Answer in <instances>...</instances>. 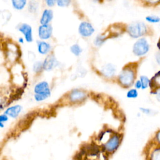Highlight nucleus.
Masks as SVG:
<instances>
[{
  "mask_svg": "<svg viewBox=\"0 0 160 160\" xmlns=\"http://www.w3.org/2000/svg\"><path fill=\"white\" fill-rule=\"evenodd\" d=\"M151 28L142 21L132 22L126 26V32L132 38H141L151 34Z\"/></svg>",
  "mask_w": 160,
  "mask_h": 160,
  "instance_id": "obj_1",
  "label": "nucleus"
},
{
  "mask_svg": "<svg viewBox=\"0 0 160 160\" xmlns=\"http://www.w3.org/2000/svg\"><path fill=\"white\" fill-rule=\"evenodd\" d=\"M132 65L133 64H129L124 66L119 74V82L124 87H129L131 86L134 81L136 72Z\"/></svg>",
  "mask_w": 160,
  "mask_h": 160,
  "instance_id": "obj_2",
  "label": "nucleus"
},
{
  "mask_svg": "<svg viewBox=\"0 0 160 160\" xmlns=\"http://www.w3.org/2000/svg\"><path fill=\"white\" fill-rule=\"evenodd\" d=\"M34 92L35 93L34 98L38 102L46 99L51 95L50 87L46 81L37 83L34 86Z\"/></svg>",
  "mask_w": 160,
  "mask_h": 160,
  "instance_id": "obj_3",
  "label": "nucleus"
},
{
  "mask_svg": "<svg viewBox=\"0 0 160 160\" xmlns=\"http://www.w3.org/2000/svg\"><path fill=\"white\" fill-rule=\"evenodd\" d=\"M149 44L144 38H139L134 44L132 52L137 56L145 55L149 50Z\"/></svg>",
  "mask_w": 160,
  "mask_h": 160,
  "instance_id": "obj_4",
  "label": "nucleus"
},
{
  "mask_svg": "<svg viewBox=\"0 0 160 160\" xmlns=\"http://www.w3.org/2000/svg\"><path fill=\"white\" fill-rule=\"evenodd\" d=\"M78 31L80 36L83 38H88L94 33L95 28L93 25L88 21L83 20L78 25Z\"/></svg>",
  "mask_w": 160,
  "mask_h": 160,
  "instance_id": "obj_5",
  "label": "nucleus"
},
{
  "mask_svg": "<svg viewBox=\"0 0 160 160\" xmlns=\"http://www.w3.org/2000/svg\"><path fill=\"white\" fill-rule=\"evenodd\" d=\"M16 29L19 31L25 39V41L28 43H31L33 41V30L32 26L26 22H21L19 24Z\"/></svg>",
  "mask_w": 160,
  "mask_h": 160,
  "instance_id": "obj_6",
  "label": "nucleus"
},
{
  "mask_svg": "<svg viewBox=\"0 0 160 160\" xmlns=\"http://www.w3.org/2000/svg\"><path fill=\"white\" fill-rule=\"evenodd\" d=\"M121 143L119 135L114 134L110 136L108 141L104 144V149L108 152H113L119 147Z\"/></svg>",
  "mask_w": 160,
  "mask_h": 160,
  "instance_id": "obj_7",
  "label": "nucleus"
},
{
  "mask_svg": "<svg viewBox=\"0 0 160 160\" xmlns=\"http://www.w3.org/2000/svg\"><path fill=\"white\" fill-rule=\"evenodd\" d=\"M53 28L51 24L41 25L38 28V36L39 39L48 41L52 37Z\"/></svg>",
  "mask_w": 160,
  "mask_h": 160,
  "instance_id": "obj_8",
  "label": "nucleus"
},
{
  "mask_svg": "<svg viewBox=\"0 0 160 160\" xmlns=\"http://www.w3.org/2000/svg\"><path fill=\"white\" fill-rule=\"evenodd\" d=\"M36 47L38 53L43 56L50 54L52 49V46L49 41L41 39L36 41Z\"/></svg>",
  "mask_w": 160,
  "mask_h": 160,
  "instance_id": "obj_9",
  "label": "nucleus"
},
{
  "mask_svg": "<svg viewBox=\"0 0 160 160\" xmlns=\"http://www.w3.org/2000/svg\"><path fill=\"white\" fill-rule=\"evenodd\" d=\"M59 62L54 54L50 53L46 56L42 61L43 69L46 71H51L58 66Z\"/></svg>",
  "mask_w": 160,
  "mask_h": 160,
  "instance_id": "obj_10",
  "label": "nucleus"
},
{
  "mask_svg": "<svg viewBox=\"0 0 160 160\" xmlns=\"http://www.w3.org/2000/svg\"><path fill=\"white\" fill-rule=\"evenodd\" d=\"M87 98V94L80 89H74L69 94L68 98L71 102L77 103L83 101Z\"/></svg>",
  "mask_w": 160,
  "mask_h": 160,
  "instance_id": "obj_11",
  "label": "nucleus"
},
{
  "mask_svg": "<svg viewBox=\"0 0 160 160\" xmlns=\"http://www.w3.org/2000/svg\"><path fill=\"white\" fill-rule=\"evenodd\" d=\"M54 18V11L51 8H46L42 10L39 18V24L41 25L49 24Z\"/></svg>",
  "mask_w": 160,
  "mask_h": 160,
  "instance_id": "obj_12",
  "label": "nucleus"
},
{
  "mask_svg": "<svg viewBox=\"0 0 160 160\" xmlns=\"http://www.w3.org/2000/svg\"><path fill=\"white\" fill-rule=\"evenodd\" d=\"M116 71V69L115 66L111 63L106 64L102 67L101 69V73L105 77H107V78L112 77L114 75Z\"/></svg>",
  "mask_w": 160,
  "mask_h": 160,
  "instance_id": "obj_13",
  "label": "nucleus"
},
{
  "mask_svg": "<svg viewBox=\"0 0 160 160\" xmlns=\"http://www.w3.org/2000/svg\"><path fill=\"white\" fill-rule=\"evenodd\" d=\"M22 109V108L20 105H14L7 108L4 111V114L12 118H16L19 115Z\"/></svg>",
  "mask_w": 160,
  "mask_h": 160,
  "instance_id": "obj_14",
  "label": "nucleus"
},
{
  "mask_svg": "<svg viewBox=\"0 0 160 160\" xmlns=\"http://www.w3.org/2000/svg\"><path fill=\"white\" fill-rule=\"evenodd\" d=\"M109 34L108 32L101 33V34L96 35L93 41L94 45L98 48L101 47V46H102L104 44V43L109 38Z\"/></svg>",
  "mask_w": 160,
  "mask_h": 160,
  "instance_id": "obj_15",
  "label": "nucleus"
},
{
  "mask_svg": "<svg viewBox=\"0 0 160 160\" xmlns=\"http://www.w3.org/2000/svg\"><path fill=\"white\" fill-rule=\"evenodd\" d=\"M10 1L12 8L18 11L24 9L28 3V0H10Z\"/></svg>",
  "mask_w": 160,
  "mask_h": 160,
  "instance_id": "obj_16",
  "label": "nucleus"
},
{
  "mask_svg": "<svg viewBox=\"0 0 160 160\" xmlns=\"http://www.w3.org/2000/svg\"><path fill=\"white\" fill-rule=\"evenodd\" d=\"M39 8V4L38 1H31L29 0L28 1L27 5V9L28 12L31 14H34L37 13Z\"/></svg>",
  "mask_w": 160,
  "mask_h": 160,
  "instance_id": "obj_17",
  "label": "nucleus"
},
{
  "mask_svg": "<svg viewBox=\"0 0 160 160\" xmlns=\"http://www.w3.org/2000/svg\"><path fill=\"white\" fill-rule=\"evenodd\" d=\"M149 86L155 90L160 89V71L158 72L150 80Z\"/></svg>",
  "mask_w": 160,
  "mask_h": 160,
  "instance_id": "obj_18",
  "label": "nucleus"
},
{
  "mask_svg": "<svg viewBox=\"0 0 160 160\" xmlns=\"http://www.w3.org/2000/svg\"><path fill=\"white\" fill-rule=\"evenodd\" d=\"M69 50H70V52L76 57H79L83 51L82 48L78 43H74L72 44L69 48Z\"/></svg>",
  "mask_w": 160,
  "mask_h": 160,
  "instance_id": "obj_19",
  "label": "nucleus"
},
{
  "mask_svg": "<svg viewBox=\"0 0 160 160\" xmlns=\"http://www.w3.org/2000/svg\"><path fill=\"white\" fill-rule=\"evenodd\" d=\"M43 69L42 61H35L32 64V71L35 73H40Z\"/></svg>",
  "mask_w": 160,
  "mask_h": 160,
  "instance_id": "obj_20",
  "label": "nucleus"
},
{
  "mask_svg": "<svg viewBox=\"0 0 160 160\" xmlns=\"http://www.w3.org/2000/svg\"><path fill=\"white\" fill-rule=\"evenodd\" d=\"M146 21L150 23H158L160 22V18L156 15H149L145 18Z\"/></svg>",
  "mask_w": 160,
  "mask_h": 160,
  "instance_id": "obj_21",
  "label": "nucleus"
},
{
  "mask_svg": "<svg viewBox=\"0 0 160 160\" xmlns=\"http://www.w3.org/2000/svg\"><path fill=\"white\" fill-rule=\"evenodd\" d=\"M72 1V0H57L56 6L59 8H67L71 4Z\"/></svg>",
  "mask_w": 160,
  "mask_h": 160,
  "instance_id": "obj_22",
  "label": "nucleus"
},
{
  "mask_svg": "<svg viewBox=\"0 0 160 160\" xmlns=\"http://www.w3.org/2000/svg\"><path fill=\"white\" fill-rule=\"evenodd\" d=\"M147 6H155L160 4V0H141Z\"/></svg>",
  "mask_w": 160,
  "mask_h": 160,
  "instance_id": "obj_23",
  "label": "nucleus"
},
{
  "mask_svg": "<svg viewBox=\"0 0 160 160\" xmlns=\"http://www.w3.org/2000/svg\"><path fill=\"white\" fill-rule=\"evenodd\" d=\"M141 82V85H142V89H146L147 88L150 84V80L149 79V78L146 76H141L140 77V79H139Z\"/></svg>",
  "mask_w": 160,
  "mask_h": 160,
  "instance_id": "obj_24",
  "label": "nucleus"
},
{
  "mask_svg": "<svg viewBox=\"0 0 160 160\" xmlns=\"http://www.w3.org/2000/svg\"><path fill=\"white\" fill-rule=\"evenodd\" d=\"M150 160H160V148H156L151 152Z\"/></svg>",
  "mask_w": 160,
  "mask_h": 160,
  "instance_id": "obj_25",
  "label": "nucleus"
},
{
  "mask_svg": "<svg viewBox=\"0 0 160 160\" xmlns=\"http://www.w3.org/2000/svg\"><path fill=\"white\" fill-rule=\"evenodd\" d=\"M126 96L128 98H131V99L136 98L138 96V92L136 89H131L128 91Z\"/></svg>",
  "mask_w": 160,
  "mask_h": 160,
  "instance_id": "obj_26",
  "label": "nucleus"
},
{
  "mask_svg": "<svg viewBox=\"0 0 160 160\" xmlns=\"http://www.w3.org/2000/svg\"><path fill=\"white\" fill-rule=\"evenodd\" d=\"M43 1L47 8H52L56 5L57 0H43Z\"/></svg>",
  "mask_w": 160,
  "mask_h": 160,
  "instance_id": "obj_27",
  "label": "nucleus"
},
{
  "mask_svg": "<svg viewBox=\"0 0 160 160\" xmlns=\"http://www.w3.org/2000/svg\"><path fill=\"white\" fill-rule=\"evenodd\" d=\"M86 73V71L84 69H83V68H81V69L78 70V72L76 74V77L77 76L83 77V76H85Z\"/></svg>",
  "mask_w": 160,
  "mask_h": 160,
  "instance_id": "obj_28",
  "label": "nucleus"
},
{
  "mask_svg": "<svg viewBox=\"0 0 160 160\" xmlns=\"http://www.w3.org/2000/svg\"><path fill=\"white\" fill-rule=\"evenodd\" d=\"M9 119L8 116L6 115V114H0V122H3L5 123L6 122H7Z\"/></svg>",
  "mask_w": 160,
  "mask_h": 160,
  "instance_id": "obj_29",
  "label": "nucleus"
},
{
  "mask_svg": "<svg viewBox=\"0 0 160 160\" xmlns=\"http://www.w3.org/2000/svg\"><path fill=\"white\" fill-rule=\"evenodd\" d=\"M140 110L144 114H153V111L148 108H141Z\"/></svg>",
  "mask_w": 160,
  "mask_h": 160,
  "instance_id": "obj_30",
  "label": "nucleus"
},
{
  "mask_svg": "<svg viewBox=\"0 0 160 160\" xmlns=\"http://www.w3.org/2000/svg\"><path fill=\"white\" fill-rule=\"evenodd\" d=\"M155 58H156V61L158 62V64L159 65H160V51L156 53Z\"/></svg>",
  "mask_w": 160,
  "mask_h": 160,
  "instance_id": "obj_31",
  "label": "nucleus"
},
{
  "mask_svg": "<svg viewBox=\"0 0 160 160\" xmlns=\"http://www.w3.org/2000/svg\"><path fill=\"white\" fill-rule=\"evenodd\" d=\"M135 87L136 89H140L142 88V85H141V82L140 80H138L135 83Z\"/></svg>",
  "mask_w": 160,
  "mask_h": 160,
  "instance_id": "obj_32",
  "label": "nucleus"
},
{
  "mask_svg": "<svg viewBox=\"0 0 160 160\" xmlns=\"http://www.w3.org/2000/svg\"><path fill=\"white\" fill-rule=\"evenodd\" d=\"M18 42L19 44H22L24 43L25 39H24V38L23 37L21 36V37H19V38H18Z\"/></svg>",
  "mask_w": 160,
  "mask_h": 160,
  "instance_id": "obj_33",
  "label": "nucleus"
},
{
  "mask_svg": "<svg viewBox=\"0 0 160 160\" xmlns=\"http://www.w3.org/2000/svg\"><path fill=\"white\" fill-rule=\"evenodd\" d=\"M156 98L158 100V101L160 102V89H158L156 91Z\"/></svg>",
  "mask_w": 160,
  "mask_h": 160,
  "instance_id": "obj_34",
  "label": "nucleus"
},
{
  "mask_svg": "<svg viewBox=\"0 0 160 160\" xmlns=\"http://www.w3.org/2000/svg\"><path fill=\"white\" fill-rule=\"evenodd\" d=\"M156 139L159 143H160V131L156 134Z\"/></svg>",
  "mask_w": 160,
  "mask_h": 160,
  "instance_id": "obj_35",
  "label": "nucleus"
},
{
  "mask_svg": "<svg viewBox=\"0 0 160 160\" xmlns=\"http://www.w3.org/2000/svg\"><path fill=\"white\" fill-rule=\"evenodd\" d=\"M157 47L159 49V50L160 51V38H159V40L158 41V43H157Z\"/></svg>",
  "mask_w": 160,
  "mask_h": 160,
  "instance_id": "obj_36",
  "label": "nucleus"
},
{
  "mask_svg": "<svg viewBox=\"0 0 160 160\" xmlns=\"http://www.w3.org/2000/svg\"><path fill=\"white\" fill-rule=\"evenodd\" d=\"M92 1H94L95 2H99V3H102L104 1V0H92Z\"/></svg>",
  "mask_w": 160,
  "mask_h": 160,
  "instance_id": "obj_37",
  "label": "nucleus"
},
{
  "mask_svg": "<svg viewBox=\"0 0 160 160\" xmlns=\"http://www.w3.org/2000/svg\"><path fill=\"white\" fill-rule=\"evenodd\" d=\"M4 127V123L0 122V128H3Z\"/></svg>",
  "mask_w": 160,
  "mask_h": 160,
  "instance_id": "obj_38",
  "label": "nucleus"
},
{
  "mask_svg": "<svg viewBox=\"0 0 160 160\" xmlns=\"http://www.w3.org/2000/svg\"><path fill=\"white\" fill-rule=\"evenodd\" d=\"M106 1H112V0H106Z\"/></svg>",
  "mask_w": 160,
  "mask_h": 160,
  "instance_id": "obj_39",
  "label": "nucleus"
},
{
  "mask_svg": "<svg viewBox=\"0 0 160 160\" xmlns=\"http://www.w3.org/2000/svg\"><path fill=\"white\" fill-rule=\"evenodd\" d=\"M31 1H38V0H31Z\"/></svg>",
  "mask_w": 160,
  "mask_h": 160,
  "instance_id": "obj_40",
  "label": "nucleus"
}]
</instances>
